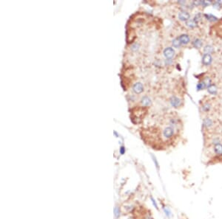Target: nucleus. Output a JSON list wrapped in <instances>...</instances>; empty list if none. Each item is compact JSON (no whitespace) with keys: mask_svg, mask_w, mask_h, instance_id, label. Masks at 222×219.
Instances as JSON below:
<instances>
[{"mask_svg":"<svg viewBox=\"0 0 222 219\" xmlns=\"http://www.w3.org/2000/svg\"><path fill=\"white\" fill-rule=\"evenodd\" d=\"M174 133H175L174 128L172 126H167L163 130L162 135L164 139H165L166 140H169L172 138V137L174 136Z\"/></svg>","mask_w":222,"mask_h":219,"instance_id":"nucleus-1","label":"nucleus"},{"mask_svg":"<svg viewBox=\"0 0 222 219\" xmlns=\"http://www.w3.org/2000/svg\"><path fill=\"white\" fill-rule=\"evenodd\" d=\"M133 89L134 92L136 93V94H140V93H141V92L144 91V86H143V84H142L141 83H140V82L135 83V84L133 85Z\"/></svg>","mask_w":222,"mask_h":219,"instance_id":"nucleus-2","label":"nucleus"},{"mask_svg":"<svg viewBox=\"0 0 222 219\" xmlns=\"http://www.w3.org/2000/svg\"><path fill=\"white\" fill-rule=\"evenodd\" d=\"M164 55L166 58V59H171L175 55V51L171 47H166L164 50Z\"/></svg>","mask_w":222,"mask_h":219,"instance_id":"nucleus-3","label":"nucleus"},{"mask_svg":"<svg viewBox=\"0 0 222 219\" xmlns=\"http://www.w3.org/2000/svg\"><path fill=\"white\" fill-rule=\"evenodd\" d=\"M190 17V15L187 11H181L178 13V18L181 21H188Z\"/></svg>","mask_w":222,"mask_h":219,"instance_id":"nucleus-4","label":"nucleus"},{"mask_svg":"<svg viewBox=\"0 0 222 219\" xmlns=\"http://www.w3.org/2000/svg\"><path fill=\"white\" fill-rule=\"evenodd\" d=\"M212 60H213L212 56L210 54H204L202 58V63H203V64H204L206 66L210 65L212 63Z\"/></svg>","mask_w":222,"mask_h":219,"instance_id":"nucleus-5","label":"nucleus"},{"mask_svg":"<svg viewBox=\"0 0 222 219\" xmlns=\"http://www.w3.org/2000/svg\"><path fill=\"white\" fill-rule=\"evenodd\" d=\"M170 103H171L172 106H173L175 108H178L181 105V100L177 97H175V96L172 97L170 99Z\"/></svg>","mask_w":222,"mask_h":219,"instance_id":"nucleus-6","label":"nucleus"},{"mask_svg":"<svg viewBox=\"0 0 222 219\" xmlns=\"http://www.w3.org/2000/svg\"><path fill=\"white\" fill-rule=\"evenodd\" d=\"M178 39H179L181 44H187L190 42V39L189 36L188 35H185V34L181 35L178 38Z\"/></svg>","mask_w":222,"mask_h":219,"instance_id":"nucleus-7","label":"nucleus"},{"mask_svg":"<svg viewBox=\"0 0 222 219\" xmlns=\"http://www.w3.org/2000/svg\"><path fill=\"white\" fill-rule=\"evenodd\" d=\"M214 152L216 155L219 156H222V143H218L216 145H214L213 148Z\"/></svg>","mask_w":222,"mask_h":219,"instance_id":"nucleus-8","label":"nucleus"},{"mask_svg":"<svg viewBox=\"0 0 222 219\" xmlns=\"http://www.w3.org/2000/svg\"><path fill=\"white\" fill-rule=\"evenodd\" d=\"M141 104L143 106H145V107L150 106L151 105V100L147 96H144L141 100Z\"/></svg>","mask_w":222,"mask_h":219,"instance_id":"nucleus-9","label":"nucleus"},{"mask_svg":"<svg viewBox=\"0 0 222 219\" xmlns=\"http://www.w3.org/2000/svg\"><path fill=\"white\" fill-rule=\"evenodd\" d=\"M217 91H218V89L216 86L214 84H212L208 87V92L212 95H216L217 93Z\"/></svg>","mask_w":222,"mask_h":219,"instance_id":"nucleus-10","label":"nucleus"},{"mask_svg":"<svg viewBox=\"0 0 222 219\" xmlns=\"http://www.w3.org/2000/svg\"><path fill=\"white\" fill-rule=\"evenodd\" d=\"M186 24H187V26H188L189 27L193 28V27H195L197 26V22H196L194 19H189L188 21H187Z\"/></svg>","mask_w":222,"mask_h":219,"instance_id":"nucleus-11","label":"nucleus"},{"mask_svg":"<svg viewBox=\"0 0 222 219\" xmlns=\"http://www.w3.org/2000/svg\"><path fill=\"white\" fill-rule=\"evenodd\" d=\"M213 51H214L213 47L210 45H207L204 48V52L205 54H210V53H212Z\"/></svg>","mask_w":222,"mask_h":219,"instance_id":"nucleus-12","label":"nucleus"},{"mask_svg":"<svg viewBox=\"0 0 222 219\" xmlns=\"http://www.w3.org/2000/svg\"><path fill=\"white\" fill-rule=\"evenodd\" d=\"M193 46L195 47V48H201L202 47V41L200 40V39H195L193 43Z\"/></svg>","mask_w":222,"mask_h":219,"instance_id":"nucleus-13","label":"nucleus"},{"mask_svg":"<svg viewBox=\"0 0 222 219\" xmlns=\"http://www.w3.org/2000/svg\"><path fill=\"white\" fill-rule=\"evenodd\" d=\"M204 125H205L206 127L210 128V127H211V126L213 125V120H212L211 119H210V118H206V119H204Z\"/></svg>","mask_w":222,"mask_h":219,"instance_id":"nucleus-14","label":"nucleus"},{"mask_svg":"<svg viewBox=\"0 0 222 219\" xmlns=\"http://www.w3.org/2000/svg\"><path fill=\"white\" fill-rule=\"evenodd\" d=\"M172 45H173L174 47H175V48H178V47H180V45H181V42H180L179 39H175L172 41Z\"/></svg>","mask_w":222,"mask_h":219,"instance_id":"nucleus-15","label":"nucleus"},{"mask_svg":"<svg viewBox=\"0 0 222 219\" xmlns=\"http://www.w3.org/2000/svg\"><path fill=\"white\" fill-rule=\"evenodd\" d=\"M203 83L205 84L206 87H209L210 86V83H211V80L210 78H205L204 80H203Z\"/></svg>","mask_w":222,"mask_h":219,"instance_id":"nucleus-16","label":"nucleus"},{"mask_svg":"<svg viewBox=\"0 0 222 219\" xmlns=\"http://www.w3.org/2000/svg\"><path fill=\"white\" fill-rule=\"evenodd\" d=\"M206 17H207V19L210 21H216L217 20V18L214 16H213L212 14H209V15H205Z\"/></svg>","mask_w":222,"mask_h":219,"instance_id":"nucleus-17","label":"nucleus"},{"mask_svg":"<svg viewBox=\"0 0 222 219\" xmlns=\"http://www.w3.org/2000/svg\"><path fill=\"white\" fill-rule=\"evenodd\" d=\"M205 87H206V86H205V84H204L203 82L199 83H198V85H197V89H198V90H201V89H204Z\"/></svg>","mask_w":222,"mask_h":219,"instance_id":"nucleus-18","label":"nucleus"},{"mask_svg":"<svg viewBox=\"0 0 222 219\" xmlns=\"http://www.w3.org/2000/svg\"><path fill=\"white\" fill-rule=\"evenodd\" d=\"M139 44L138 43H134V44L132 45L131 49H132V50H133V51H136V50H139Z\"/></svg>","mask_w":222,"mask_h":219,"instance_id":"nucleus-19","label":"nucleus"},{"mask_svg":"<svg viewBox=\"0 0 222 219\" xmlns=\"http://www.w3.org/2000/svg\"><path fill=\"white\" fill-rule=\"evenodd\" d=\"M203 111H206V112H207V111H209L210 109V106L208 104V103H207V104H205V105H204L203 106Z\"/></svg>","mask_w":222,"mask_h":219,"instance_id":"nucleus-20","label":"nucleus"},{"mask_svg":"<svg viewBox=\"0 0 222 219\" xmlns=\"http://www.w3.org/2000/svg\"><path fill=\"white\" fill-rule=\"evenodd\" d=\"M164 211H165V214H166V216H168V217H170L171 216V212H170V210L168 209V208H166V207H164Z\"/></svg>","mask_w":222,"mask_h":219,"instance_id":"nucleus-21","label":"nucleus"},{"mask_svg":"<svg viewBox=\"0 0 222 219\" xmlns=\"http://www.w3.org/2000/svg\"><path fill=\"white\" fill-rule=\"evenodd\" d=\"M114 213H115V216L116 217L118 216V215H119V213H120V210H119V209H118V207H115V208L114 209Z\"/></svg>","mask_w":222,"mask_h":219,"instance_id":"nucleus-22","label":"nucleus"},{"mask_svg":"<svg viewBox=\"0 0 222 219\" xmlns=\"http://www.w3.org/2000/svg\"><path fill=\"white\" fill-rule=\"evenodd\" d=\"M210 4H211V1H203L202 3H201V4H202L203 6H204V7H206V6Z\"/></svg>","mask_w":222,"mask_h":219,"instance_id":"nucleus-23","label":"nucleus"},{"mask_svg":"<svg viewBox=\"0 0 222 219\" xmlns=\"http://www.w3.org/2000/svg\"><path fill=\"white\" fill-rule=\"evenodd\" d=\"M172 62V60H171V59H166V60H165V63H166V64H167V65L170 64Z\"/></svg>","mask_w":222,"mask_h":219,"instance_id":"nucleus-24","label":"nucleus"},{"mask_svg":"<svg viewBox=\"0 0 222 219\" xmlns=\"http://www.w3.org/2000/svg\"><path fill=\"white\" fill-rule=\"evenodd\" d=\"M152 201H153V205H154V206H155V207H156V208L158 209V206H157L156 203L155 202V201H154V199H153V198H152Z\"/></svg>","mask_w":222,"mask_h":219,"instance_id":"nucleus-25","label":"nucleus"}]
</instances>
